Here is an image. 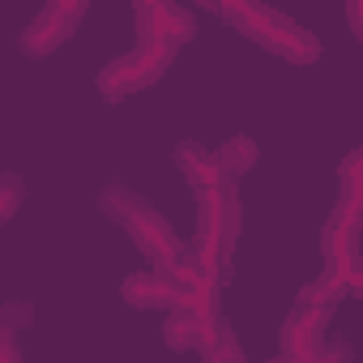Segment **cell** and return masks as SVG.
<instances>
[{
	"label": "cell",
	"instance_id": "cell-1",
	"mask_svg": "<svg viewBox=\"0 0 363 363\" xmlns=\"http://www.w3.org/2000/svg\"><path fill=\"white\" fill-rule=\"evenodd\" d=\"M9 201H13V184H5V189H0V218H5V214L13 210Z\"/></svg>",
	"mask_w": 363,
	"mask_h": 363
}]
</instances>
